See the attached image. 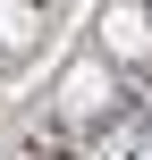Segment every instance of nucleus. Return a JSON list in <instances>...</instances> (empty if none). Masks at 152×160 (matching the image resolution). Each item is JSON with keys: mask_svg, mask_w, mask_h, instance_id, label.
I'll list each match as a JSON object with an SVG mask.
<instances>
[{"mask_svg": "<svg viewBox=\"0 0 152 160\" xmlns=\"http://www.w3.org/2000/svg\"><path fill=\"white\" fill-rule=\"evenodd\" d=\"M102 59H110V68L152 59V17H144V0H110V8H102Z\"/></svg>", "mask_w": 152, "mask_h": 160, "instance_id": "obj_1", "label": "nucleus"}, {"mask_svg": "<svg viewBox=\"0 0 152 160\" xmlns=\"http://www.w3.org/2000/svg\"><path fill=\"white\" fill-rule=\"evenodd\" d=\"M59 110H68V118L110 110V59H76V68L59 76Z\"/></svg>", "mask_w": 152, "mask_h": 160, "instance_id": "obj_2", "label": "nucleus"}, {"mask_svg": "<svg viewBox=\"0 0 152 160\" xmlns=\"http://www.w3.org/2000/svg\"><path fill=\"white\" fill-rule=\"evenodd\" d=\"M42 42V0H0V59H25Z\"/></svg>", "mask_w": 152, "mask_h": 160, "instance_id": "obj_3", "label": "nucleus"}, {"mask_svg": "<svg viewBox=\"0 0 152 160\" xmlns=\"http://www.w3.org/2000/svg\"><path fill=\"white\" fill-rule=\"evenodd\" d=\"M144 17H152V0H144Z\"/></svg>", "mask_w": 152, "mask_h": 160, "instance_id": "obj_4", "label": "nucleus"}, {"mask_svg": "<svg viewBox=\"0 0 152 160\" xmlns=\"http://www.w3.org/2000/svg\"><path fill=\"white\" fill-rule=\"evenodd\" d=\"M42 8H51V0H42Z\"/></svg>", "mask_w": 152, "mask_h": 160, "instance_id": "obj_5", "label": "nucleus"}]
</instances>
